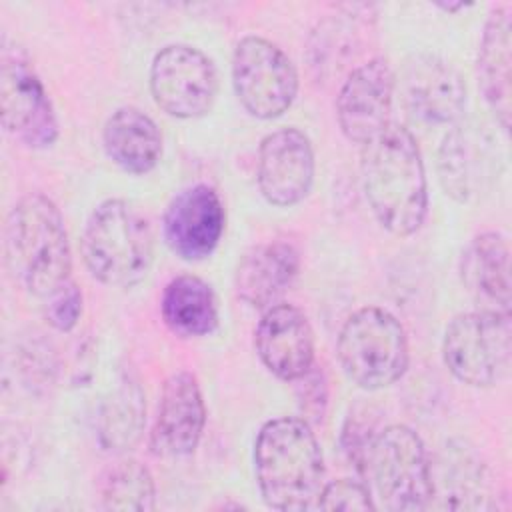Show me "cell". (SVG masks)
Here are the masks:
<instances>
[{
  "label": "cell",
  "mask_w": 512,
  "mask_h": 512,
  "mask_svg": "<svg viewBox=\"0 0 512 512\" xmlns=\"http://www.w3.org/2000/svg\"><path fill=\"white\" fill-rule=\"evenodd\" d=\"M224 222L218 192L208 184H194L170 200L162 220L164 242L182 260H202L218 246Z\"/></svg>",
  "instance_id": "13"
},
{
  "label": "cell",
  "mask_w": 512,
  "mask_h": 512,
  "mask_svg": "<svg viewBox=\"0 0 512 512\" xmlns=\"http://www.w3.org/2000/svg\"><path fill=\"white\" fill-rule=\"evenodd\" d=\"M300 270L298 250L284 240L252 248L236 268L234 286L242 302L266 310L294 284Z\"/></svg>",
  "instance_id": "17"
},
{
  "label": "cell",
  "mask_w": 512,
  "mask_h": 512,
  "mask_svg": "<svg viewBox=\"0 0 512 512\" xmlns=\"http://www.w3.org/2000/svg\"><path fill=\"white\" fill-rule=\"evenodd\" d=\"M432 474V500L436 498L442 508L472 510L480 508L484 496V468L462 448L448 454L440 462L438 474Z\"/></svg>",
  "instance_id": "23"
},
{
  "label": "cell",
  "mask_w": 512,
  "mask_h": 512,
  "mask_svg": "<svg viewBox=\"0 0 512 512\" xmlns=\"http://www.w3.org/2000/svg\"><path fill=\"white\" fill-rule=\"evenodd\" d=\"M316 508L320 510H374L376 504L366 484L340 478L324 484Z\"/></svg>",
  "instance_id": "26"
},
{
  "label": "cell",
  "mask_w": 512,
  "mask_h": 512,
  "mask_svg": "<svg viewBox=\"0 0 512 512\" xmlns=\"http://www.w3.org/2000/svg\"><path fill=\"white\" fill-rule=\"evenodd\" d=\"M476 168L478 154L472 136L462 128H454L444 136L438 152V176L444 192L458 202H466L474 194Z\"/></svg>",
  "instance_id": "25"
},
{
  "label": "cell",
  "mask_w": 512,
  "mask_h": 512,
  "mask_svg": "<svg viewBox=\"0 0 512 512\" xmlns=\"http://www.w3.org/2000/svg\"><path fill=\"white\" fill-rule=\"evenodd\" d=\"M362 188L382 228L396 236L414 234L428 212L422 154L408 128L390 122L362 146Z\"/></svg>",
  "instance_id": "1"
},
{
  "label": "cell",
  "mask_w": 512,
  "mask_h": 512,
  "mask_svg": "<svg viewBox=\"0 0 512 512\" xmlns=\"http://www.w3.org/2000/svg\"><path fill=\"white\" fill-rule=\"evenodd\" d=\"M402 100L414 118L428 124H450L466 104V84L458 70L434 54L406 62L400 78Z\"/></svg>",
  "instance_id": "16"
},
{
  "label": "cell",
  "mask_w": 512,
  "mask_h": 512,
  "mask_svg": "<svg viewBox=\"0 0 512 512\" xmlns=\"http://www.w3.org/2000/svg\"><path fill=\"white\" fill-rule=\"evenodd\" d=\"M98 492L104 510L148 512L156 504V486L150 470L132 458L112 464L104 472Z\"/></svg>",
  "instance_id": "24"
},
{
  "label": "cell",
  "mask_w": 512,
  "mask_h": 512,
  "mask_svg": "<svg viewBox=\"0 0 512 512\" xmlns=\"http://www.w3.org/2000/svg\"><path fill=\"white\" fill-rule=\"evenodd\" d=\"M150 92L168 116L192 120L208 114L218 94L212 60L188 44H168L150 64Z\"/></svg>",
  "instance_id": "9"
},
{
  "label": "cell",
  "mask_w": 512,
  "mask_h": 512,
  "mask_svg": "<svg viewBox=\"0 0 512 512\" xmlns=\"http://www.w3.org/2000/svg\"><path fill=\"white\" fill-rule=\"evenodd\" d=\"M396 76L388 60L376 56L356 66L336 96V118L342 134L366 144L390 124Z\"/></svg>",
  "instance_id": "11"
},
{
  "label": "cell",
  "mask_w": 512,
  "mask_h": 512,
  "mask_svg": "<svg viewBox=\"0 0 512 512\" xmlns=\"http://www.w3.org/2000/svg\"><path fill=\"white\" fill-rule=\"evenodd\" d=\"M510 66H512V12L496 6L484 24L478 48V84L498 124L510 128Z\"/></svg>",
  "instance_id": "19"
},
{
  "label": "cell",
  "mask_w": 512,
  "mask_h": 512,
  "mask_svg": "<svg viewBox=\"0 0 512 512\" xmlns=\"http://www.w3.org/2000/svg\"><path fill=\"white\" fill-rule=\"evenodd\" d=\"M430 468L422 438L406 424L380 430L366 464L376 498L392 512H416L432 504Z\"/></svg>",
  "instance_id": "6"
},
{
  "label": "cell",
  "mask_w": 512,
  "mask_h": 512,
  "mask_svg": "<svg viewBox=\"0 0 512 512\" xmlns=\"http://www.w3.org/2000/svg\"><path fill=\"white\" fill-rule=\"evenodd\" d=\"M0 118L4 130L28 148L44 150L58 140L52 100L36 70L16 52L2 54Z\"/></svg>",
  "instance_id": "10"
},
{
  "label": "cell",
  "mask_w": 512,
  "mask_h": 512,
  "mask_svg": "<svg viewBox=\"0 0 512 512\" xmlns=\"http://www.w3.org/2000/svg\"><path fill=\"white\" fill-rule=\"evenodd\" d=\"M232 86L248 114L272 120L292 106L298 72L282 48L262 36H244L232 54Z\"/></svg>",
  "instance_id": "8"
},
{
  "label": "cell",
  "mask_w": 512,
  "mask_h": 512,
  "mask_svg": "<svg viewBox=\"0 0 512 512\" xmlns=\"http://www.w3.org/2000/svg\"><path fill=\"white\" fill-rule=\"evenodd\" d=\"M4 252L12 276L40 300L72 280L64 218L40 192H30L12 206L4 226Z\"/></svg>",
  "instance_id": "3"
},
{
  "label": "cell",
  "mask_w": 512,
  "mask_h": 512,
  "mask_svg": "<svg viewBox=\"0 0 512 512\" xmlns=\"http://www.w3.org/2000/svg\"><path fill=\"white\" fill-rule=\"evenodd\" d=\"M336 354L344 374L364 390H380L400 380L410 358L402 324L378 306H364L346 318Z\"/></svg>",
  "instance_id": "5"
},
{
  "label": "cell",
  "mask_w": 512,
  "mask_h": 512,
  "mask_svg": "<svg viewBox=\"0 0 512 512\" xmlns=\"http://www.w3.org/2000/svg\"><path fill=\"white\" fill-rule=\"evenodd\" d=\"M108 158L128 174L150 172L162 156V134L156 122L134 106L114 110L102 130Z\"/></svg>",
  "instance_id": "20"
},
{
  "label": "cell",
  "mask_w": 512,
  "mask_h": 512,
  "mask_svg": "<svg viewBox=\"0 0 512 512\" xmlns=\"http://www.w3.org/2000/svg\"><path fill=\"white\" fill-rule=\"evenodd\" d=\"M254 348L276 378L300 380L314 364V332L306 314L284 302L266 308L254 330Z\"/></svg>",
  "instance_id": "15"
},
{
  "label": "cell",
  "mask_w": 512,
  "mask_h": 512,
  "mask_svg": "<svg viewBox=\"0 0 512 512\" xmlns=\"http://www.w3.org/2000/svg\"><path fill=\"white\" fill-rule=\"evenodd\" d=\"M460 274L466 290L484 310L510 314V248L502 234L484 232L476 236L462 254Z\"/></svg>",
  "instance_id": "18"
},
{
  "label": "cell",
  "mask_w": 512,
  "mask_h": 512,
  "mask_svg": "<svg viewBox=\"0 0 512 512\" xmlns=\"http://www.w3.org/2000/svg\"><path fill=\"white\" fill-rule=\"evenodd\" d=\"M314 168V150L302 130H274L262 138L258 148V190L272 206H294L308 196L314 182Z\"/></svg>",
  "instance_id": "12"
},
{
  "label": "cell",
  "mask_w": 512,
  "mask_h": 512,
  "mask_svg": "<svg viewBox=\"0 0 512 512\" xmlns=\"http://www.w3.org/2000/svg\"><path fill=\"white\" fill-rule=\"evenodd\" d=\"M88 272L112 288H132L152 266L154 240L148 220L122 198L100 202L88 216L82 240Z\"/></svg>",
  "instance_id": "4"
},
{
  "label": "cell",
  "mask_w": 512,
  "mask_h": 512,
  "mask_svg": "<svg viewBox=\"0 0 512 512\" xmlns=\"http://www.w3.org/2000/svg\"><path fill=\"white\" fill-rule=\"evenodd\" d=\"M510 314L494 310L462 312L450 320L442 340L446 368L460 382L474 388L498 384L510 366Z\"/></svg>",
  "instance_id": "7"
},
{
  "label": "cell",
  "mask_w": 512,
  "mask_h": 512,
  "mask_svg": "<svg viewBox=\"0 0 512 512\" xmlns=\"http://www.w3.org/2000/svg\"><path fill=\"white\" fill-rule=\"evenodd\" d=\"M44 318L58 332H70L82 314V292L74 280L42 300Z\"/></svg>",
  "instance_id": "27"
},
{
  "label": "cell",
  "mask_w": 512,
  "mask_h": 512,
  "mask_svg": "<svg viewBox=\"0 0 512 512\" xmlns=\"http://www.w3.org/2000/svg\"><path fill=\"white\" fill-rule=\"evenodd\" d=\"M146 398L136 376L126 372L100 406L98 442L106 452H130L142 438Z\"/></svg>",
  "instance_id": "22"
},
{
  "label": "cell",
  "mask_w": 512,
  "mask_h": 512,
  "mask_svg": "<svg viewBox=\"0 0 512 512\" xmlns=\"http://www.w3.org/2000/svg\"><path fill=\"white\" fill-rule=\"evenodd\" d=\"M254 472L266 506L282 512L316 508L324 488V456L308 420H268L254 442Z\"/></svg>",
  "instance_id": "2"
},
{
  "label": "cell",
  "mask_w": 512,
  "mask_h": 512,
  "mask_svg": "<svg viewBox=\"0 0 512 512\" xmlns=\"http://www.w3.org/2000/svg\"><path fill=\"white\" fill-rule=\"evenodd\" d=\"M204 424L206 406L196 376L176 372L162 386L150 450L162 458L188 456L198 448Z\"/></svg>",
  "instance_id": "14"
},
{
  "label": "cell",
  "mask_w": 512,
  "mask_h": 512,
  "mask_svg": "<svg viewBox=\"0 0 512 512\" xmlns=\"http://www.w3.org/2000/svg\"><path fill=\"white\" fill-rule=\"evenodd\" d=\"M160 314L180 338H200L218 326V302L212 286L192 274L172 278L160 298Z\"/></svg>",
  "instance_id": "21"
}]
</instances>
